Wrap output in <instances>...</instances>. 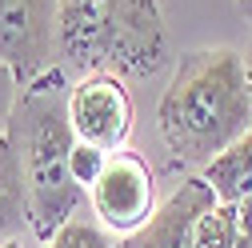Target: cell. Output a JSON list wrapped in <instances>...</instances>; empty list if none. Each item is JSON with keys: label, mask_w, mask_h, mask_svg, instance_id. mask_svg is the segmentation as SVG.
<instances>
[{"label": "cell", "mask_w": 252, "mask_h": 248, "mask_svg": "<svg viewBox=\"0 0 252 248\" xmlns=\"http://www.w3.org/2000/svg\"><path fill=\"white\" fill-rule=\"evenodd\" d=\"M156 124L168 152L204 168L220 152L252 132V88L236 48H196L180 56V64L160 96Z\"/></svg>", "instance_id": "obj_1"}, {"label": "cell", "mask_w": 252, "mask_h": 248, "mask_svg": "<svg viewBox=\"0 0 252 248\" xmlns=\"http://www.w3.org/2000/svg\"><path fill=\"white\" fill-rule=\"evenodd\" d=\"M8 140L16 144L20 168H24L28 224L48 244L52 232L76 216V204L84 196V188L72 180V168H68L76 132L68 124V92L56 68H48L32 84H24Z\"/></svg>", "instance_id": "obj_2"}, {"label": "cell", "mask_w": 252, "mask_h": 248, "mask_svg": "<svg viewBox=\"0 0 252 248\" xmlns=\"http://www.w3.org/2000/svg\"><path fill=\"white\" fill-rule=\"evenodd\" d=\"M56 52L80 72L152 76L168 52L160 0H60Z\"/></svg>", "instance_id": "obj_3"}, {"label": "cell", "mask_w": 252, "mask_h": 248, "mask_svg": "<svg viewBox=\"0 0 252 248\" xmlns=\"http://www.w3.org/2000/svg\"><path fill=\"white\" fill-rule=\"evenodd\" d=\"M92 212L100 216V224L108 232L132 236L136 228H144L152 220L156 204V184H152V168L136 156V152H112L100 180L88 188Z\"/></svg>", "instance_id": "obj_4"}, {"label": "cell", "mask_w": 252, "mask_h": 248, "mask_svg": "<svg viewBox=\"0 0 252 248\" xmlns=\"http://www.w3.org/2000/svg\"><path fill=\"white\" fill-rule=\"evenodd\" d=\"M60 0H0V60L16 72L20 88L52 68Z\"/></svg>", "instance_id": "obj_5"}, {"label": "cell", "mask_w": 252, "mask_h": 248, "mask_svg": "<svg viewBox=\"0 0 252 248\" xmlns=\"http://www.w3.org/2000/svg\"><path fill=\"white\" fill-rule=\"evenodd\" d=\"M68 124L76 140L120 152L132 132V96L112 72H84L68 88Z\"/></svg>", "instance_id": "obj_6"}, {"label": "cell", "mask_w": 252, "mask_h": 248, "mask_svg": "<svg viewBox=\"0 0 252 248\" xmlns=\"http://www.w3.org/2000/svg\"><path fill=\"white\" fill-rule=\"evenodd\" d=\"M212 204H216V196L208 188V180L196 172L152 212V220L144 228L124 236L116 248H196V220Z\"/></svg>", "instance_id": "obj_7"}, {"label": "cell", "mask_w": 252, "mask_h": 248, "mask_svg": "<svg viewBox=\"0 0 252 248\" xmlns=\"http://www.w3.org/2000/svg\"><path fill=\"white\" fill-rule=\"evenodd\" d=\"M200 176L208 180L212 196L220 204L236 208L244 228L252 232V132L244 140H236L228 152H220L212 164H204Z\"/></svg>", "instance_id": "obj_8"}, {"label": "cell", "mask_w": 252, "mask_h": 248, "mask_svg": "<svg viewBox=\"0 0 252 248\" xmlns=\"http://www.w3.org/2000/svg\"><path fill=\"white\" fill-rule=\"evenodd\" d=\"M24 220H28V188H24L20 152L8 136H0V244L16 240Z\"/></svg>", "instance_id": "obj_9"}, {"label": "cell", "mask_w": 252, "mask_h": 248, "mask_svg": "<svg viewBox=\"0 0 252 248\" xmlns=\"http://www.w3.org/2000/svg\"><path fill=\"white\" fill-rule=\"evenodd\" d=\"M244 232L248 228L240 220V212L216 200L212 208L200 212V220H196V248H236Z\"/></svg>", "instance_id": "obj_10"}, {"label": "cell", "mask_w": 252, "mask_h": 248, "mask_svg": "<svg viewBox=\"0 0 252 248\" xmlns=\"http://www.w3.org/2000/svg\"><path fill=\"white\" fill-rule=\"evenodd\" d=\"M48 248H116V244H112L104 224H88V220H76L72 216L68 224H60L52 232Z\"/></svg>", "instance_id": "obj_11"}, {"label": "cell", "mask_w": 252, "mask_h": 248, "mask_svg": "<svg viewBox=\"0 0 252 248\" xmlns=\"http://www.w3.org/2000/svg\"><path fill=\"white\" fill-rule=\"evenodd\" d=\"M108 156H112V152H104V148H96V144H84V140H76V148H72V156H68L72 180L80 184V188H92V184L100 180V172H104Z\"/></svg>", "instance_id": "obj_12"}, {"label": "cell", "mask_w": 252, "mask_h": 248, "mask_svg": "<svg viewBox=\"0 0 252 248\" xmlns=\"http://www.w3.org/2000/svg\"><path fill=\"white\" fill-rule=\"evenodd\" d=\"M20 80H16V72L0 60V136H8V128H12V116H16V104H20Z\"/></svg>", "instance_id": "obj_13"}, {"label": "cell", "mask_w": 252, "mask_h": 248, "mask_svg": "<svg viewBox=\"0 0 252 248\" xmlns=\"http://www.w3.org/2000/svg\"><path fill=\"white\" fill-rule=\"evenodd\" d=\"M240 60H244V76H248V88H252V36H248V44H244Z\"/></svg>", "instance_id": "obj_14"}, {"label": "cell", "mask_w": 252, "mask_h": 248, "mask_svg": "<svg viewBox=\"0 0 252 248\" xmlns=\"http://www.w3.org/2000/svg\"><path fill=\"white\" fill-rule=\"evenodd\" d=\"M236 12H240L248 24H252V0H236Z\"/></svg>", "instance_id": "obj_15"}, {"label": "cell", "mask_w": 252, "mask_h": 248, "mask_svg": "<svg viewBox=\"0 0 252 248\" xmlns=\"http://www.w3.org/2000/svg\"><path fill=\"white\" fill-rule=\"evenodd\" d=\"M236 248H252V232H244V236H240V244H236Z\"/></svg>", "instance_id": "obj_16"}, {"label": "cell", "mask_w": 252, "mask_h": 248, "mask_svg": "<svg viewBox=\"0 0 252 248\" xmlns=\"http://www.w3.org/2000/svg\"><path fill=\"white\" fill-rule=\"evenodd\" d=\"M0 248H20V240H8V244H0Z\"/></svg>", "instance_id": "obj_17"}]
</instances>
